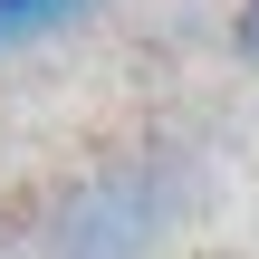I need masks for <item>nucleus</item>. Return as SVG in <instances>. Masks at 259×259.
<instances>
[{"instance_id":"2","label":"nucleus","mask_w":259,"mask_h":259,"mask_svg":"<svg viewBox=\"0 0 259 259\" xmlns=\"http://www.w3.org/2000/svg\"><path fill=\"white\" fill-rule=\"evenodd\" d=\"M87 0H0V48H19V38H38V29H58V19H77Z\"/></svg>"},{"instance_id":"4","label":"nucleus","mask_w":259,"mask_h":259,"mask_svg":"<svg viewBox=\"0 0 259 259\" xmlns=\"http://www.w3.org/2000/svg\"><path fill=\"white\" fill-rule=\"evenodd\" d=\"M211 259H240V250H211Z\"/></svg>"},{"instance_id":"3","label":"nucleus","mask_w":259,"mask_h":259,"mask_svg":"<svg viewBox=\"0 0 259 259\" xmlns=\"http://www.w3.org/2000/svg\"><path fill=\"white\" fill-rule=\"evenodd\" d=\"M240 29H250V38H259V0H240Z\"/></svg>"},{"instance_id":"1","label":"nucleus","mask_w":259,"mask_h":259,"mask_svg":"<svg viewBox=\"0 0 259 259\" xmlns=\"http://www.w3.org/2000/svg\"><path fill=\"white\" fill-rule=\"evenodd\" d=\"M183 192L154 173V163H125V173H96L58 202V231H48V259H154L163 231H173Z\"/></svg>"}]
</instances>
